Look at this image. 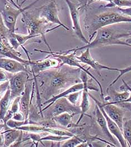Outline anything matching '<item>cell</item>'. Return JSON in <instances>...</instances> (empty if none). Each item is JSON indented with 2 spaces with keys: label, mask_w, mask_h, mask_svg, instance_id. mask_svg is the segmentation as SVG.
<instances>
[{
  "label": "cell",
  "mask_w": 131,
  "mask_h": 147,
  "mask_svg": "<svg viewBox=\"0 0 131 147\" xmlns=\"http://www.w3.org/2000/svg\"><path fill=\"white\" fill-rule=\"evenodd\" d=\"M61 61L55 57H47V58L40 61H32L29 68L33 74H38L51 69L56 68L61 66Z\"/></svg>",
  "instance_id": "14"
},
{
  "label": "cell",
  "mask_w": 131,
  "mask_h": 147,
  "mask_svg": "<svg viewBox=\"0 0 131 147\" xmlns=\"http://www.w3.org/2000/svg\"><path fill=\"white\" fill-rule=\"evenodd\" d=\"M90 96L95 101L96 105H98L99 109L102 112L103 115L104 116V117H105L107 122L108 127L109 129V131L110 132V133L113 136H114L116 138V139H117V140L120 143L121 147H127V143L126 140L124 138L122 131L120 127L116 124V123L115 121H114L113 120H111L109 117V116L107 114V113H105V110L103 108L102 103L100 102L97 98H95L93 96L90 95Z\"/></svg>",
  "instance_id": "12"
},
{
  "label": "cell",
  "mask_w": 131,
  "mask_h": 147,
  "mask_svg": "<svg viewBox=\"0 0 131 147\" xmlns=\"http://www.w3.org/2000/svg\"><path fill=\"white\" fill-rule=\"evenodd\" d=\"M90 94H88V91L86 90H82V99L81 101V104L80 105V107L81 109V114L79 119L77 121V125L79 124L82 118L85 115H87L86 113L87 111L90 110L91 107V102L90 100Z\"/></svg>",
  "instance_id": "24"
},
{
  "label": "cell",
  "mask_w": 131,
  "mask_h": 147,
  "mask_svg": "<svg viewBox=\"0 0 131 147\" xmlns=\"http://www.w3.org/2000/svg\"><path fill=\"white\" fill-rule=\"evenodd\" d=\"M122 81H123V85H122L121 86H120V91H124V90H129L130 92V97H128V98L126 100L123 101V102H130V103H131V87H130L126 83V82L123 79H122ZM111 104H114V103H111Z\"/></svg>",
  "instance_id": "33"
},
{
  "label": "cell",
  "mask_w": 131,
  "mask_h": 147,
  "mask_svg": "<svg viewBox=\"0 0 131 147\" xmlns=\"http://www.w3.org/2000/svg\"><path fill=\"white\" fill-rule=\"evenodd\" d=\"M89 48H86L85 49V51L82 53L80 56H77V59L81 62L84 63L86 65H89L91 68L94 69L97 72H98L99 75L101 76L100 72L102 70H108L112 71H117V68L110 67L108 66L101 64L97 61H95L91 56Z\"/></svg>",
  "instance_id": "15"
},
{
  "label": "cell",
  "mask_w": 131,
  "mask_h": 147,
  "mask_svg": "<svg viewBox=\"0 0 131 147\" xmlns=\"http://www.w3.org/2000/svg\"><path fill=\"white\" fill-rule=\"evenodd\" d=\"M95 119L97 124L100 127L103 134L107 138L109 142H110L114 145V146H117V142L115 140L113 136L109 131L106 119L104 116L103 115L102 112L100 111L97 105H96Z\"/></svg>",
  "instance_id": "20"
},
{
  "label": "cell",
  "mask_w": 131,
  "mask_h": 147,
  "mask_svg": "<svg viewBox=\"0 0 131 147\" xmlns=\"http://www.w3.org/2000/svg\"><path fill=\"white\" fill-rule=\"evenodd\" d=\"M6 126V124H5L4 123H0V132H1Z\"/></svg>",
  "instance_id": "41"
},
{
  "label": "cell",
  "mask_w": 131,
  "mask_h": 147,
  "mask_svg": "<svg viewBox=\"0 0 131 147\" xmlns=\"http://www.w3.org/2000/svg\"><path fill=\"white\" fill-rule=\"evenodd\" d=\"M9 2L11 3L12 5H13V6H14L16 8H17V9H20V8H22V7H20V6H19V5H18L15 2H14V0H9Z\"/></svg>",
  "instance_id": "40"
},
{
  "label": "cell",
  "mask_w": 131,
  "mask_h": 147,
  "mask_svg": "<svg viewBox=\"0 0 131 147\" xmlns=\"http://www.w3.org/2000/svg\"><path fill=\"white\" fill-rule=\"evenodd\" d=\"M102 105L107 114L111 120L116 123L122 131V126L124 118V111L122 108L109 102L106 104L102 103Z\"/></svg>",
  "instance_id": "17"
},
{
  "label": "cell",
  "mask_w": 131,
  "mask_h": 147,
  "mask_svg": "<svg viewBox=\"0 0 131 147\" xmlns=\"http://www.w3.org/2000/svg\"><path fill=\"white\" fill-rule=\"evenodd\" d=\"M120 22H131V17L117 12H105L96 16L91 24L92 36L99 29Z\"/></svg>",
  "instance_id": "5"
},
{
  "label": "cell",
  "mask_w": 131,
  "mask_h": 147,
  "mask_svg": "<svg viewBox=\"0 0 131 147\" xmlns=\"http://www.w3.org/2000/svg\"><path fill=\"white\" fill-rule=\"evenodd\" d=\"M1 96H0V98H1Z\"/></svg>",
  "instance_id": "44"
},
{
  "label": "cell",
  "mask_w": 131,
  "mask_h": 147,
  "mask_svg": "<svg viewBox=\"0 0 131 147\" xmlns=\"http://www.w3.org/2000/svg\"><path fill=\"white\" fill-rule=\"evenodd\" d=\"M81 69L67 65L48 69L37 75L33 74L37 93L45 101L60 94L71 86L81 82Z\"/></svg>",
  "instance_id": "1"
},
{
  "label": "cell",
  "mask_w": 131,
  "mask_h": 147,
  "mask_svg": "<svg viewBox=\"0 0 131 147\" xmlns=\"http://www.w3.org/2000/svg\"><path fill=\"white\" fill-rule=\"evenodd\" d=\"M82 91H79L73 92L70 95L66 96L65 97L68 100V101L74 105H78V102L81 95H82Z\"/></svg>",
  "instance_id": "30"
},
{
  "label": "cell",
  "mask_w": 131,
  "mask_h": 147,
  "mask_svg": "<svg viewBox=\"0 0 131 147\" xmlns=\"http://www.w3.org/2000/svg\"><path fill=\"white\" fill-rule=\"evenodd\" d=\"M29 121H17L15 120L12 119H10L7 123H6V125L8 126L10 128L12 129H16L20 126H22L24 125L28 124Z\"/></svg>",
  "instance_id": "31"
},
{
  "label": "cell",
  "mask_w": 131,
  "mask_h": 147,
  "mask_svg": "<svg viewBox=\"0 0 131 147\" xmlns=\"http://www.w3.org/2000/svg\"><path fill=\"white\" fill-rule=\"evenodd\" d=\"M29 79V72L25 71L13 74L9 78L12 101L16 97L22 96Z\"/></svg>",
  "instance_id": "9"
},
{
  "label": "cell",
  "mask_w": 131,
  "mask_h": 147,
  "mask_svg": "<svg viewBox=\"0 0 131 147\" xmlns=\"http://www.w3.org/2000/svg\"><path fill=\"white\" fill-rule=\"evenodd\" d=\"M0 55L4 56L5 57L15 59L17 61H19L23 63L29 67L30 63H32L31 60H26L22 58L20 56L22 55L21 53L17 51L14 49L11 46L5 44L2 40L0 37Z\"/></svg>",
  "instance_id": "18"
},
{
  "label": "cell",
  "mask_w": 131,
  "mask_h": 147,
  "mask_svg": "<svg viewBox=\"0 0 131 147\" xmlns=\"http://www.w3.org/2000/svg\"><path fill=\"white\" fill-rule=\"evenodd\" d=\"M122 133L128 146L131 147V116L128 119L124 118Z\"/></svg>",
  "instance_id": "26"
},
{
  "label": "cell",
  "mask_w": 131,
  "mask_h": 147,
  "mask_svg": "<svg viewBox=\"0 0 131 147\" xmlns=\"http://www.w3.org/2000/svg\"><path fill=\"white\" fill-rule=\"evenodd\" d=\"M74 116V115L69 114L68 113H64L58 115L54 117L53 119L63 129H70L78 126L79 124H74L72 121V118Z\"/></svg>",
  "instance_id": "22"
},
{
  "label": "cell",
  "mask_w": 131,
  "mask_h": 147,
  "mask_svg": "<svg viewBox=\"0 0 131 147\" xmlns=\"http://www.w3.org/2000/svg\"><path fill=\"white\" fill-rule=\"evenodd\" d=\"M118 6V7H130L131 0H111V2L106 5L105 7Z\"/></svg>",
  "instance_id": "29"
},
{
  "label": "cell",
  "mask_w": 131,
  "mask_h": 147,
  "mask_svg": "<svg viewBox=\"0 0 131 147\" xmlns=\"http://www.w3.org/2000/svg\"><path fill=\"white\" fill-rule=\"evenodd\" d=\"M20 96L17 97L12 100L9 111L2 120L3 123H4L5 124L10 119L12 118V116L15 113L20 111Z\"/></svg>",
  "instance_id": "25"
},
{
  "label": "cell",
  "mask_w": 131,
  "mask_h": 147,
  "mask_svg": "<svg viewBox=\"0 0 131 147\" xmlns=\"http://www.w3.org/2000/svg\"><path fill=\"white\" fill-rule=\"evenodd\" d=\"M22 21L25 25L28 34L41 36L49 49V51H52L46 41L45 35L47 32L54 30L60 27L58 25L54 28L48 29V26L50 23L40 18L36 10L32 12H26V11L22 13Z\"/></svg>",
  "instance_id": "3"
},
{
  "label": "cell",
  "mask_w": 131,
  "mask_h": 147,
  "mask_svg": "<svg viewBox=\"0 0 131 147\" xmlns=\"http://www.w3.org/2000/svg\"><path fill=\"white\" fill-rule=\"evenodd\" d=\"M47 113H43L46 117L53 118L55 116L64 113H68L74 116L81 114L80 105H74L70 103L65 97L57 100L48 109L45 110Z\"/></svg>",
  "instance_id": "7"
},
{
  "label": "cell",
  "mask_w": 131,
  "mask_h": 147,
  "mask_svg": "<svg viewBox=\"0 0 131 147\" xmlns=\"http://www.w3.org/2000/svg\"><path fill=\"white\" fill-rule=\"evenodd\" d=\"M26 1H27V0H24V1L22 2V3H21V4L19 5V6H20V7H22V5H23V4H24V3H25V2Z\"/></svg>",
  "instance_id": "42"
},
{
  "label": "cell",
  "mask_w": 131,
  "mask_h": 147,
  "mask_svg": "<svg viewBox=\"0 0 131 147\" xmlns=\"http://www.w3.org/2000/svg\"><path fill=\"white\" fill-rule=\"evenodd\" d=\"M33 80H34V77L33 79H29L25 89L20 98V111L24 115L26 120H28L30 107L35 91V81H32Z\"/></svg>",
  "instance_id": "11"
},
{
  "label": "cell",
  "mask_w": 131,
  "mask_h": 147,
  "mask_svg": "<svg viewBox=\"0 0 131 147\" xmlns=\"http://www.w3.org/2000/svg\"><path fill=\"white\" fill-rule=\"evenodd\" d=\"M117 71L120 72V74L111 82V84H109V87H111L113 85L115 84L123 75H124L125 74H127V73H128L130 72H131V65H130L128 67H125L124 68H122V69L117 68Z\"/></svg>",
  "instance_id": "32"
},
{
  "label": "cell",
  "mask_w": 131,
  "mask_h": 147,
  "mask_svg": "<svg viewBox=\"0 0 131 147\" xmlns=\"http://www.w3.org/2000/svg\"><path fill=\"white\" fill-rule=\"evenodd\" d=\"M22 131L18 129H12L6 125L2 131L5 139L4 147H11L20 137Z\"/></svg>",
  "instance_id": "21"
},
{
  "label": "cell",
  "mask_w": 131,
  "mask_h": 147,
  "mask_svg": "<svg viewBox=\"0 0 131 147\" xmlns=\"http://www.w3.org/2000/svg\"><path fill=\"white\" fill-rule=\"evenodd\" d=\"M124 42L127 44V46L131 47V31L130 35L124 39Z\"/></svg>",
  "instance_id": "39"
},
{
  "label": "cell",
  "mask_w": 131,
  "mask_h": 147,
  "mask_svg": "<svg viewBox=\"0 0 131 147\" xmlns=\"http://www.w3.org/2000/svg\"><path fill=\"white\" fill-rule=\"evenodd\" d=\"M87 141L84 138L75 135L73 137H70L68 139L66 140L62 144L61 147H78L82 143L86 142Z\"/></svg>",
  "instance_id": "27"
},
{
  "label": "cell",
  "mask_w": 131,
  "mask_h": 147,
  "mask_svg": "<svg viewBox=\"0 0 131 147\" xmlns=\"http://www.w3.org/2000/svg\"><path fill=\"white\" fill-rule=\"evenodd\" d=\"M35 52H38L43 53H47L48 54L47 57H55L58 59H59L61 61V65H67L70 67H76V68H78L81 69L82 71L85 72L86 74L91 77L98 84L99 86L100 87V94L101 96L103 99L104 98V96L103 94V87L100 81H99L98 79L94 76L93 74H91L88 70V69H86L84 66H82L81 64V62L77 59L76 55L75 52H72L67 53H62L55 52L53 51H44L43 50H39V49H34Z\"/></svg>",
  "instance_id": "4"
},
{
  "label": "cell",
  "mask_w": 131,
  "mask_h": 147,
  "mask_svg": "<svg viewBox=\"0 0 131 147\" xmlns=\"http://www.w3.org/2000/svg\"><path fill=\"white\" fill-rule=\"evenodd\" d=\"M36 11L38 16L48 22L57 24L58 26L63 27L66 30H70L59 18V10L55 0H49L48 3Z\"/></svg>",
  "instance_id": "8"
},
{
  "label": "cell",
  "mask_w": 131,
  "mask_h": 147,
  "mask_svg": "<svg viewBox=\"0 0 131 147\" xmlns=\"http://www.w3.org/2000/svg\"><path fill=\"white\" fill-rule=\"evenodd\" d=\"M90 1H91V2L95 1H109V3H110L111 1V0H90Z\"/></svg>",
  "instance_id": "43"
},
{
  "label": "cell",
  "mask_w": 131,
  "mask_h": 147,
  "mask_svg": "<svg viewBox=\"0 0 131 147\" xmlns=\"http://www.w3.org/2000/svg\"><path fill=\"white\" fill-rule=\"evenodd\" d=\"M40 0H36L30 5H29L28 6L20 9L14 8L11 5L12 4L11 3H9L7 1L5 2L2 10H0V13L2 15L6 27L10 32L12 33L15 32L16 24L18 17L24 12L32 7L34 5L37 3Z\"/></svg>",
  "instance_id": "6"
},
{
  "label": "cell",
  "mask_w": 131,
  "mask_h": 147,
  "mask_svg": "<svg viewBox=\"0 0 131 147\" xmlns=\"http://www.w3.org/2000/svg\"><path fill=\"white\" fill-rule=\"evenodd\" d=\"M111 94L114 97V100L113 101L109 102L110 103H117L123 102L128 98L130 95V92L128 90H125L123 91L122 92H118L114 90H113Z\"/></svg>",
  "instance_id": "28"
},
{
  "label": "cell",
  "mask_w": 131,
  "mask_h": 147,
  "mask_svg": "<svg viewBox=\"0 0 131 147\" xmlns=\"http://www.w3.org/2000/svg\"><path fill=\"white\" fill-rule=\"evenodd\" d=\"M12 119L15 120L20 121H24L26 120L25 116L21 111H19V112L15 113L12 116ZM26 121H28V120H26Z\"/></svg>",
  "instance_id": "34"
},
{
  "label": "cell",
  "mask_w": 131,
  "mask_h": 147,
  "mask_svg": "<svg viewBox=\"0 0 131 147\" xmlns=\"http://www.w3.org/2000/svg\"><path fill=\"white\" fill-rule=\"evenodd\" d=\"M67 3L72 22V29L77 37L82 42L85 44H88L90 42L85 38L80 24V14L79 11L76 5L70 0H65Z\"/></svg>",
  "instance_id": "13"
},
{
  "label": "cell",
  "mask_w": 131,
  "mask_h": 147,
  "mask_svg": "<svg viewBox=\"0 0 131 147\" xmlns=\"http://www.w3.org/2000/svg\"><path fill=\"white\" fill-rule=\"evenodd\" d=\"M83 90H84V84L82 82H80V83H78V84L71 86L70 87L68 88L67 89H66L63 92H61L60 94L55 95V96L51 97V98L48 99V100L43 102L42 104V105H46V106H45V107L42 109V113H43L44 111H45V110L48 109L57 100H58L61 97H66V96L70 95L73 92L79 91H82Z\"/></svg>",
  "instance_id": "19"
},
{
  "label": "cell",
  "mask_w": 131,
  "mask_h": 147,
  "mask_svg": "<svg viewBox=\"0 0 131 147\" xmlns=\"http://www.w3.org/2000/svg\"><path fill=\"white\" fill-rule=\"evenodd\" d=\"M117 10L120 13L124 15L131 17V7H126V8L118 7Z\"/></svg>",
  "instance_id": "36"
},
{
  "label": "cell",
  "mask_w": 131,
  "mask_h": 147,
  "mask_svg": "<svg viewBox=\"0 0 131 147\" xmlns=\"http://www.w3.org/2000/svg\"><path fill=\"white\" fill-rule=\"evenodd\" d=\"M11 91L9 87L8 89L0 98V121H2L7 114L11 106Z\"/></svg>",
  "instance_id": "23"
},
{
  "label": "cell",
  "mask_w": 131,
  "mask_h": 147,
  "mask_svg": "<svg viewBox=\"0 0 131 147\" xmlns=\"http://www.w3.org/2000/svg\"><path fill=\"white\" fill-rule=\"evenodd\" d=\"M9 87V81H6L0 84V96L3 95Z\"/></svg>",
  "instance_id": "35"
},
{
  "label": "cell",
  "mask_w": 131,
  "mask_h": 147,
  "mask_svg": "<svg viewBox=\"0 0 131 147\" xmlns=\"http://www.w3.org/2000/svg\"><path fill=\"white\" fill-rule=\"evenodd\" d=\"M16 129L22 130L24 132L34 133H49L61 136L72 137L75 134L67 129L48 127L36 124H26L20 126Z\"/></svg>",
  "instance_id": "10"
},
{
  "label": "cell",
  "mask_w": 131,
  "mask_h": 147,
  "mask_svg": "<svg viewBox=\"0 0 131 147\" xmlns=\"http://www.w3.org/2000/svg\"><path fill=\"white\" fill-rule=\"evenodd\" d=\"M28 68V65L15 59L6 57L0 58V69L7 72L14 74L22 71L29 72Z\"/></svg>",
  "instance_id": "16"
},
{
  "label": "cell",
  "mask_w": 131,
  "mask_h": 147,
  "mask_svg": "<svg viewBox=\"0 0 131 147\" xmlns=\"http://www.w3.org/2000/svg\"><path fill=\"white\" fill-rule=\"evenodd\" d=\"M7 81H9V77L6 73V71L0 69V82L3 83Z\"/></svg>",
  "instance_id": "37"
},
{
  "label": "cell",
  "mask_w": 131,
  "mask_h": 147,
  "mask_svg": "<svg viewBox=\"0 0 131 147\" xmlns=\"http://www.w3.org/2000/svg\"><path fill=\"white\" fill-rule=\"evenodd\" d=\"M5 146V139L4 135L1 132H0V147H4Z\"/></svg>",
  "instance_id": "38"
},
{
  "label": "cell",
  "mask_w": 131,
  "mask_h": 147,
  "mask_svg": "<svg viewBox=\"0 0 131 147\" xmlns=\"http://www.w3.org/2000/svg\"><path fill=\"white\" fill-rule=\"evenodd\" d=\"M111 25L104 26L99 29L95 32L97 34L95 39L92 42H90L86 45L59 52L62 53H67L72 52H76L78 51L84 50L86 48L91 49L101 46L111 45L127 46V44L124 42V39L130 35L131 32H122L120 30H118L115 28L112 27Z\"/></svg>",
  "instance_id": "2"
}]
</instances>
